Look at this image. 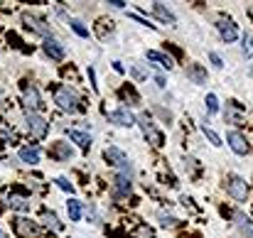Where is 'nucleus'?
Instances as JSON below:
<instances>
[{
	"instance_id": "f257e3e1",
	"label": "nucleus",
	"mask_w": 253,
	"mask_h": 238,
	"mask_svg": "<svg viewBox=\"0 0 253 238\" xmlns=\"http://www.w3.org/2000/svg\"><path fill=\"white\" fill-rule=\"evenodd\" d=\"M54 103H57L62 111H69V113H77V111L82 108L77 91L69 88V86H57V88H54Z\"/></svg>"
},
{
	"instance_id": "f03ea898",
	"label": "nucleus",
	"mask_w": 253,
	"mask_h": 238,
	"mask_svg": "<svg viewBox=\"0 0 253 238\" xmlns=\"http://www.w3.org/2000/svg\"><path fill=\"white\" fill-rule=\"evenodd\" d=\"M224 189L229 192L231 199H236V201H249L251 189H249V184H246L244 177H239V174H229V177L224 179Z\"/></svg>"
},
{
	"instance_id": "7ed1b4c3",
	"label": "nucleus",
	"mask_w": 253,
	"mask_h": 238,
	"mask_svg": "<svg viewBox=\"0 0 253 238\" xmlns=\"http://www.w3.org/2000/svg\"><path fill=\"white\" fill-rule=\"evenodd\" d=\"M103 159L111 164V167H116V169H121L123 174H133V164H130V159L128 155L123 153V150H118V148H106L103 150Z\"/></svg>"
},
{
	"instance_id": "20e7f679",
	"label": "nucleus",
	"mask_w": 253,
	"mask_h": 238,
	"mask_svg": "<svg viewBox=\"0 0 253 238\" xmlns=\"http://www.w3.org/2000/svg\"><path fill=\"white\" fill-rule=\"evenodd\" d=\"M22 25L30 30V32H35V35H40V37H47L49 40V35H52V30H49V25L42 20V17H37V15H32V12H22Z\"/></svg>"
},
{
	"instance_id": "39448f33",
	"label": "nucleus",
	"mask_w": 253,
	"mask_h": 238,
	"mask_svg": "<svg viewBox=\"0 0 253 238\" xmlns=\"http://www.w3.org/2000/svg\"><path fill=\"white\" fill-rule=\"evenodd\" d=\"M25 123H27L30 135H35V138H44V135L49 133V123H47L40 113H27V116H25Z\"/></svg>"
},
{
	"instance_id": "423d86ee",
	"label": "nucleus",
	"mask_w": 253,
	"mask_h": 238,
	"mask_svg": "<svg viewBox=\"0 0 253 238\" xmlns=\"http://www.w3.org/2000/svg\"><path fill=\"white\" fill-rule=\"evenodd\" d=\"M22 98H25V108H27V113H37L40 108H42V98H40V91H37V86H22Z\"/></svg>"
},
{
	"instance_id": "0eeeda50",
	"label": "nucleus",
	"mask_w": 253,
	"mask_h": 238,
	"mask_svg": "<svg viewBox=\"0 0 253 238\" xmlns=\"http://www.w3.org/2000/svg\"><path fill=\"white\" fill-rule=\"evenodd\" d=\"M226 143H229V148H231L236 155H249V153H251L249 140H246L239 130H229V133H226Z\"/></svg>"
},
{
	"instance_id": "6e6552de",
	"label": "nucleus",
	"mask_w": 253,
	"mask_h": 238,
	"mask_svg": "<svg viewBox=\"0 0 253 238\" xmlns=\"http://www.w3.org/2000/svg\"><path fill=\"white\" fill-rule=\"evenodd\" d=\"M12 231H15L17 238H37V226L30 219H25V216H17L12 221Z\"/></svg>"
},
{
	"instance_id": "1a4fd4ad",
	"label": "nucleus",
	"mask_w": 253,
	"mask_h": 238,
	"mask_svg": "<svg viewBox=\"0 0 253 238\" xmlns=\"http://www.w3.org/2000/svg\"><path fill=\"white\" fill-rule=\"evenodd\" d=\"M130 189H133V182H130V177L128 174H116L113 177V187H111V192H113V197H128L130 194Z\"/></svg>"
},
{
	"instance_id": "9d476101",
	"label": "nucleus",
	"mask_w": 253,
	"mask_h": 238,
	"mask_svg": "<svg viewBox=\"0 0 253 238\" xmlns=\"http://www.w3.org/2000/svg\"><path fill=\"white\" fill-rule=\"evenodd\" d=\"M42 49H44V54L49 57V59H54V62H62L64 57H67V49H64V44L62 42H57V40H44V44H42Z\"/></svg>"
},
{
	"instance_id": "9b49d317",
	"label": "nucleus",
	"mask_w": 253,
	"mask_h": 238,
	"mask_svg": "<svg viewBox=\"0 0 253 238\" xmlns=\"http://www.w3.org/2000/svg\"><path fill=\"white\" fill-rule=\"evenodd\" d=\"M216 30H219V35H221V40L224 42H236L239 40V30H236V25L231 22V20H219L216 22Z\"/></svg>"
},
{
	"instance_id": "f8f14e48",
	"label": "nucleus",
	"mask_w": 253,
	"mask_h": 238,
	"mask_svg": "<svg viewBox=\"0 0 253 238\" xmlns=\"http://www.w3.org/2000/svg\"><path fill=\"white\" fill-rule=\"evenodd\" d=\"M108 120H111L113 125H121V128H130V125L135 123V118L130 116V111H128V108L111 111V113H108Z\"/></svg>"
},
{
	"instance_id": "ddd939ff",
	"label": "nucleus",
	"mask_w": 253,
	"mask_h": 238,
	"mask_svg": "<svg viewBox=\"0 0 253 238\" xmlns=\"http://www.w3.org/2000/svg\"><path fill=\"white\" fill-rule=\"evenodd\" d=\"M7 206L15 209V211H27L30 209V197L22 194V192H10L7 194Z\"/></svg>"
},
{
	"instance_id": "4468645a",
	"label": "nucleus",
	"mask_w": 253,
	"mask_h": 238,
	"mask_svg": "<svg viewBox=\"0 0 253 238\" xmlns=\"http://www.w3.org/2000/svg\"><path fill=\"white\" fill-rule=\"evenodd\" d=\"M49 155L62 159V162H69V159L74 158V150L69 148V143H54V145L49 148Z\"/></svg>"
},
{
	"instance_id": "2eb2a0df",
	"label": "nucleus",
	"mask_w": 253,
	"mask_h": 238,
	"mask_svg": "<svg viewBox=\"0 0 253 238\" xmlns=\"http://www.w3.org/2000/svg\"><path fill=\"white\" fill-rule=\"evenodd\" d=\"M241 113H244V106H241L239 101H229V103H226V113H224V116H226L229 123H236V125H239V123L244 120Z\"/></svg>"
},
{
	"instance_id": "dca6fc26",
	"label": "nucleus",
	"mask_w": 253,
	"mask_h": 238,
	"mask_svg": "<svg viewBox=\"0 0 253 238\" xmlns=\"http://www.w3.org/2000/svg\"><path fill=\"white\" fill-rule=\"evenodd\" d=\"M153 12H155V17H158L160 22H165V25H177L174 12H172V10H168L163 2H153Z\"/></svg>"
},
{
	"instance_id": "f3484780",
	"label": "nucleus",
	"mask_w": 253,
	"mask_h": 238,
	"mask_svg": "<svg viewBox=\"0 0 253 238\" xmlns=\"http://www.w3.org/2000/svg\"><path fill=\"white\" fill-rule=\"evenodd\" d=\"M118 98L123 101V103H128V106H140V96L135 93V88L128 83V86H123L121 91H118Z\"/></svg>"
},
{
	"instance_id": "a211bd4d",
	"label": "nucleus",
	"mask_w": 253,
	"mask_h": 238,
	"mask_svg": "<svg viewBox=\"0 0 253 238\" xmlns=\"http://www.w3.org/2000/svg\"><path fill=\"white\" fill-rule=\"evenodd\" d=\"M20 159H22L25 164H37V162H40V148H37V145L20 148Z\"/></svg>"
},
{
	"instance_id": "6ab92c4d",
	"label": "nucleus",
	"mask_w": 253,
	"mask_h": 238,
	"mask_svg": "<svg viewBox=\"0 0 253 238\" xmlns=\"http://www.w3.org/2000/svg\"><path fill=\"white\" fill-rule=\"evenodd\" d=\"M187 79H192L194 83H207V69L202 64H189L187 67Z\"/></svg>"
},
{
	"instance_id": "aec40b11",
	"label": "nucleus",
	"mask_w": 253,
	"mask_h": 238,
	"mask_svg": "<svg viewBox=\"0 0 253 238\" xmlns=\"http://www.w3.org/2000/svg\"><path fill=\"white\" fill-rule=\"evenodd\" d=\"M42 224H44L49 231H54V234H59V231H62V221L57 219V214H54V211H44V214H42Z\"/></svg>"
},
{
	"instance_id": "412c9836",
	"label": "nucleus",
	"mask_w": 253,
	"mask_h": 238,
	"mask_svg": "<svg viewBox=\"0 0 253 238\" xmlns=\"http://www.w3.org/2000/svg\"><path fill=\"white\" fill-rule=\"evenodd\" d=\"M69 140H74L82 150H88V148H91V135H88V133H82V130H69Z\"/></svg>"
},
{
	"instance_id": "4be33fe9",
	"label": "nucleus",
	"mask_w": 253,
	"mask_h": 238,
	"mask_svg": "<svg viewBox=\"0 0 253 238\" xmlns=\"http://www.w3.org/2000/svg\"><path fill=\"white\" fill-rule=\"evenodd\" d=\"M148 59L150 62H158L160 67H165V69H172L174 67V62H172V57H168V54H163V52H148Z\"/></svg>"
},
{
	"instance_id": "5701e85b",
	"label": "nucleus",
	"mask_w": 253,
	"mask_h": 238,
	"mask_svg": "<svg viewBox=\"0 0 253 238\" xmlns=\"http://www.w3.org/2000/svg\"><path fill=\"white\" fill-rule=\"evenodd\" d=\"M67 211H69V221H79L82 219V201L79 199H69L67 201Z\"/></svg>"
},
{
	"instance_id": "b1692460",
	"label": "nucleus",
	"mask_w": 253,
	"mask_h": 238,
	"mask_svg": "<svg viewBox=\"0 0 253 238\" xmlns=\"http://www.w3.org/2000/svg\"><path fill=\"white\" fill-rule=\"evenodd\" d=\"M143 133H145V138H148V140H150V143H153L155 148H163V143H165V138H163V133H160V130H155V128L150 125V128H145Z\"/></svg>"
},
{
	"instance_id": "393cba45",
	"label": "nucleus",
	"mask_w": 253,
	"mask_h": 238,
	"mask_svg": "<svg viewBox=\"0 0 253 238\" xmlns=\"http://www.w3.org/2000/svg\"><path fill=\"white\" fill-rule=\"evenodd\" d=\"M133 238H155V231L148 224H138L135 231H133Z\"/></svg>"
},
{
	"instance_id": "a878e982",
	"label": "nucleus",
	"mask_w": 253,
	"mask_h": 238,
	"mask_svg": "<svg viewBox=\"0 0 253 238\" xmlns=\"http://www.w3.org/2000/svg\"><path fill=\"white\" fill-rule=\"evenodd\" d=\"M69 25H72V30H74L79 37H88V27H84L82 20H69Z\"/></svg>"
},
{
	"instance_id": "bb28decb",
	"label": "nucleus",
	"mask_w": 253,
	"mask_h": 238,
	"mask_svg": "<svg viewBox=\"0 0 253 238\" xmlns=\"http://www.w3.org/2000/svg\"><path fill=\"white\" fill-rule=\"evenodd\" d=\"M158 219H160V224H163L165 229H172V226H177V219H174L172 214H165V211H160V214H158Z\"/></svg>"
},
{
	"instance_id": "cd10ccee",
	"label": "nucleus",
	"mask_w": 253,
	"mask_h": 238,
	"mask_svg": "<svg viewBox=\"0 0 253 238\" xmlns=\"http://www.w3.org/2000/svg\"><path fill=\"white\" fill-rule=\"evenodd\" d=\"M241 42H244V54H246V57H253V35L246 32Z\"/></svg>"
},
{
	"instance_id": "c85d7f7f",
	"label": "nucleus",
	"mask_w": 253,
	"mask_h": 238,
	"mask_svg": "<svg viewBox=\"0 0 253 238\" xmlns=\"http://www.w3.org/2000/svg\"><path fill=\"white\" fill-rule=\"evenodd\" d=\"M202 130H204V135L209 138V143H211V145H216V148L221 145V138H219V135H216V133H214L211 128H207V125H202Z\"/></svg>"
},
{
	"instance_id": "c756f323",
	"label": "nucleus",
	"mask_w": 253,
	"mask_h": 238,
	"mask_svg": "<svg viewBox=\"0 0 253 238\" xmlns=\"http://www.w3.org/2000/svg\"><path fill=\"white\" fill-rule=\"evenodd\" d=\"M57 187L64 189V192H69V194H74V184H72L67 177H57Z\"/></svg>"
},
{
	"instance_id": "7c9ffc66",
	"label": "nucleus",
	"mask_w": 253,
	"mask_h": 238,
	"mask_svg": "<svg viewBox=\"0 0 253 238\" xmlns=\"http://www.w3.org/2000/svg\"><path fill=\"white\" fill-rule=\"evenodd\" d=\"M207 108H209V113H216V111H219V101H216V96H214V93H209V96H207Z\"/></svg>"
},
{
	"instance_id": "2f4dec72",
	"label": "nucleus",
	"mask_w": 253,
	"mask_h": 238,
	"mask_svg": "<svg viewBox=\"0 0 253 238\" xmlns=\"http://www.w3.org/2000/svg\"><path fill=\"white\" fill-rule=\"evenodd\" d=\"M184 169L189 172V174H197V159H192V158H184Z\"/></svg>"
},
{
	"instance_id": "473e14b6",
	"label": "nucleus",
	"mask_w": 253,
	"mask_h": 238,
	"mask_svg": "<svg viewBox=\"0 0 253 238\" xmlns=\"http://www.w3.org/2000/svg\"><path fill=\"white\" fill-rule=\"evenodd\" d=\"M239 226H241V234H244V236L253 238V224H249V219H246L244 224H239Z\"/></svg>"
},
{
	"instance_id": "72a5a7b5",
	"label": "nucleus",
	"mask_w": 253,
	"mask_h": 238,
	"mask_svg": "<svg viewBox=\"0 0 253 238\" xmlns=\"http://www.w3.org/2000/svg\"><path fill=\"white\" fill-rule=\"evenodd\" d=\"M209 59H211V64H214L216 69H221V67H224V62H221V57H219L216 52H211V54H209Z\"/></svg>"
},
{
	"instance_id": "f704fd0d",
	"label": "nucleus",
	"mask_w": 253,
	"mask_h": 238,
	"mask_svg": "<svg viewBox=\"0 0 253 238\" xmlns=\"http://www.w3.org/2000/svg\"><path fill=\"white\" fill-rule=\"evenodd\" d=\"M130 72H133V77H135V79H145V77H148V74H145V72H143V69H140L138 64H135V67H133Z\"/></svg>"
},
{
	"instance_id": "c9c22d12",
	"label": "nucleus",
	"mask_w": 253,
	"mask_h": 238,
	"mask_svg": "<svg viewBox=\"0 0 253 238\" xmlns=\"http://www.w3.org/2000/svg\"><path fill=\"white\" fill-rule=\"evenodd\" d=\"M155 86H158V88H165V86H168V81H165L163 74H155Z\"/></svg>"
},
{
	"instance_id": "e433bc0d",
	"label": "nucleus",
	"mask_w": 253,
	"mask_h": 238,
	"mask_svg": "<svg viewBox=\"0 0 253 238\" xmlns=\"http://www.w3.org/2000/svg\"><path fill=\"white\" fill-rule=\"evenodd\" d=\"M106 5H111V7H118V10H121V7H126V2H123V0H108Z\"/></svg>"
},
{
	"instance_id": "4c0bfd02",
	"label": "nucleus",
	"mask_w": 253,
	"mask_h": 238,
	"mask_svg": "<svg viewBox=\"0 0 253 238\" xmlns=\"http://www.w3.org/2000/svg\"><path fill=\"white\" fill-rule=\"evenodd\" d=\"M168 49H169V52H172V54H174V57H182V52H179L177 47H172V44H168Z\"/></svg>"
},
{
	"instance_id": "58836bf2",
	"label": "nucleus",
	"mask_w": 253,
	"mask_h": 238,
	"mask_svg": "<svg viewBox=\"0 0 253 238\" xmlns=\"http://www.w3.org/2000/svg\"><path fill=\"white\" fill-rule=\"evenodd\" d=\"M158 113H160V116H163V118H165V120H169V118H172V116H169L168 111H163V108H158Z\"/></svg>"
},
{
	"instance_id": "ea45409f",
	"label": "nucleus",
	"mask_w": 253,
	"mask_h": 238,
	"mask_svg": "<svg viewBox=\"0 0 253 238\" xmlns=\"http://www.w3.org/2000/svg\"><path fill=\"white\" fill-rule=\"evenodd\" d=\"M0 238H7V236H5V234H2V231H0Z\"/></svg>"
}]
</instances>
